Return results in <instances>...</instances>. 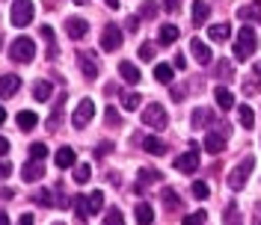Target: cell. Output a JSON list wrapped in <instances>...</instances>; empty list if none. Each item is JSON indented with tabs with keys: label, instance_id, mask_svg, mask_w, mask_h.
<instances>
[{
	"label": "cell",
	"instance_id": "cell-1",
	"mask_svg": "<svg viewBox=\"0 0 261 225\" xmlns=\"http://www.w3.org/2000/svg\"><path fill=\"white\" fill-rule=\"evenodd\" d=\"M258 50V36L252 27H241V33L234 36V60H249Z\"/></svg>",
	"mask_w": 261,
	"mask_h": 225
},
{
	"label": "cell",
	"instance_id": "cell-2",
	"mask_svg": "<svg viewBox=\"0 0 261 225\" xmlns=\"http://www.w3.org/2000/svg\"><path fill=\"white\" fill-rule=\"evenodd\" d=\"M9 57L15 63H30V60H36V42H33L30 36H18L15 42L9 45Z\"/></svg>",
	"mask_w": 261,
	"mask_h": 225
},
{
	"label": "cell",
	"instance_id": "cell-3",
	"mask_svg": "<svg viewBox=\"0 0 261 225\" xmlns=\"http://www.w3.org/2000/svg\"><path fill=\"white\" fill-rule=\"evenodd\" d=\"M9 21L15 27H27L33 21V0H15L12 3V12H9Z\"/></svg>",
	"mask_w": 261,
	"mask_h": 225
},
{
	"label": "cell",
	"instance_id": "cell-4",
	"mask_svg": "<svg viewBox=\"0 0 261 225\" xmlns=\"http://www.w3.org/2000/svg\"><path fill=\"white\" fill-rule=\"evenodd\" d=\"M166 110H163L161 104H148L146 110H143V125L146 128H154V130H163L166 128Z\"/></svg>",
	"mask_w": 261,
	"mask_h": 225
},
{
	"label": "cell",
	"instance_id": "cell-5",
	"mask_svg": "<svg viewBox=\"0 0 261 225\" xmlns=\"http://www.w3.org/2000/svg\"><path fill=\"white\" fill-rule=\"evenodd\" d=\"M252 166H255V163H252V157H246V160L241 163V166H234V169L228 172V187H231L234 193H238V190H244V187H246V175L252 172Z\"/></svg>",
	"mask_w": 261,
	"mask_h": 225
},
{
	"label": "cell",
	"instance_id": "cell-6",
	"mask_svg": "<svg viewBox=\"0 0 261 225\" xmlns=\"http://www.w3.org/2000/svg\"><path fill=\"white\" fill-rule=\"evenodd\" d=\"M92 112H95V104L89 101V98H83L81 104L74 107V116H71V125H74V130H83L89 122H92Z\"/></svg>",
	"mask_w": 261,
	"mask_h": 225
},
{
	"label": "cell",
	"instance_id": "cell-7",
	"mask_svg": "<svg viewBox=\"0 0 261 225\" xmlns=\"http://www.w3.org/2000/svg\"><path fill=\"white\" fill-rule=\"evenodd\" d=\"M77 65H81V74L86 80H95L98 77V60H95L92 50H81L77 53Z\"/></svg>",
	"mask_w": 261,
	"mask_h": 225
},
{
	"label": "cell",
	"instance_id": "cell-8",
	"mask_svg": "<svg viewBox=\"0 0 261 225\" xmlns=\"http://www.w3.org/2000/svg\"><path fill=\"white\" fill-rule=\"evenodd\" d=\"M101 48L104 50H119L122 48V30L116 24H107L104 33H101Z\"/></svg>",
	"mask_w": 261,
	"mask_h": 225
},
{
	"label": "cell",
	"instance_id": "cell-9",
	"mask_svg": "<svg viewBox=\"0 0 261 225\" xmlns=\"http://www.w3.org/2000/svg\"><path fill=\"white\" fill-rule=\"evenodd\" d=\"M175 169H178V172H184V175H193L196 169H199V154H196V151L178 154V157H175Z\"/></svg>",
	"mask_w": 261,
	"mask_h": 225
},
{
	"label": "cell",
	"instance_id": "cell-10",
	"mask_svg": "<svg viewBox=\"0 0 261 225\" xmlns=\"http://www.w3.org/2000/svg\"><path fill=\"white\" fill-rule=\"evenodd\" d=\"M223 148H226V133H223V130L205 133V151H208V154H220Z\"/></svg>",
	"mask_w": 261,
	"mask_h": 225
},
{
	"label": "cell",
	"instance_id": "cell-11",
	"mask_svg": "<svg viewBox=\"0 0 261 225\" xmlns=\"http://www.w3.org/2000/svg\"><path fill=\"white\" fill-rule=\"evenodd\" d=\"M190 50H193V57H196V63H199V65H211L214 63L211 48H208L202 39H193V42H190Z\"/></svg>",
	"mask_w": 261,
	"mask_h": 225
},
{
	"label": "cell",
	"instance_id": "cell-12",
	"mask_svg": "<svg viewBox=\"0 0 261 225\" xmlns=\"http://www.w3.org/2000/svg\"><path fill=\"white\" fill-rule=\"evenodd\" d=\"M65 33L77 42V39H83V36L89 33V24H86L83 18H68V21H65Z\"/></svg>",
	"mask_w": 261,
	"mask_h": 225
},
{
	"label": "cell",
	"instance_id": "cell-13",
	"mask_svg": "<svg viewBox=\"0 0 261 225\" xmlns=\"http://www.w3.org/2000/svg\"><path fill=\"white\" fill-rule=\"evenodd\" d=\"M21 175H24V181H30V184H36L39 178H45V166H42V160H36L33 157L24 169H21Z\"/></svg>",
	"mask_w": 261,
	"mask_h": 225
},
{
	"label": "cell",
	"instance_id": "cell-14",
	"mask_svg": "<svg viewBox=\"0 0 261 225\" xmlns=\"http://www.w3.org/2000/svg\"><path fill=\"white\" fill-rule=\"evenodd\" d=\"M214 98H217V107H220L223 112H228L231 107H234V95L228 92L226 86H217V89H214Z\"/></svg>",
	"mask_w": 261,
	"mask_h": 225
},
{
	"label": "cell",
	"instance_id": "cell-15",
	"mask_svg": "<svg viewBox=\"0 0 261 225\" xmlns=\"http://www.w3.org/2000/svg\"><path fill=\"white\" fill-rule=\"evenodd\" d=\"M163 208H166V213H175V210H181V195L172 190V187H166L163 190Z\"/></svg>",
	"mask_w": 261,
	"mask_h": 225
},
{
	"label": "cell",
	"instance_id": "cell-16",
	"mask_svg": "<svg viewBox=\"0 0 261 225\" xmlns=\"http://www.w3.org/2000/svg\"><path fill=\"white\" fill-rule=\"evenodd\" d=\"M208 18H211V6H208V3H202V0H193V24H196V27H202Z\"/></svg>",
	"mask_w": 261,
	"mask_h": 225
},
{
	"label": "cell",
	"instance_id": "cell-17",
	"mask_svg": "<svg viewBox=\"0 0 261 225\" xmlns=\"http://www.w3.org/2000/svg\"><path fill=\"white\" fill-rule=\"evenodd\" d=\"M74 163H77V157H74V148L63 145V148L57 151V166H60V169H71Z\"/></svg>",
	"mask_w": 261,
	"mask_h": 225
},
{
	"label": "cell",
	"instance_id": "cell-18",
	"mask_svg": "<svg viewBox=\"0 0 261 225\" xmlns=\"http://www.w3.org/2000/svg\"><path fill=\"white\" fill-rule=\"evenodd\" d=\"M89 213H92V208H89V195H86V199H83V195H74V216H77L81 222H86Z\"/></svg>",
	"mask_w": 261,
	"mask_h": 225
},
{
	"label": "cell",
	"instance_id": "cell-19",
	"mask_svg": "<svg viewBox=\"0 0 261 225\" xmlns=\"http://www.w3.org/2000/svg\"><path fill=\"white\" fill-rule=\"evenodd\" d=\"M18 86H21V80H18L15 74H3V86H0V95L3 98H12L18 92Z\"/></svg>",
	"mask_w": 261,
	"mask_h": 225
},
{
	"label": "cell",
	"instance_id": "cell-20",
	"mask_svg": "<svg viewBox=\"0 0 261 225\" xmlns=\"http://www.w3.org/2000/svg\"><path fill=\"white\" fill-rule=\"evenodd\" d=\"M119 74H122V80H128V83H140V68L130 63H119Z\"/></svg>",
	"mask_w": 261,
	"mask_h": 225
},
{
	"label": "cell",
	"instance_id": "cell-21",
	"mask_svg": "<svg viewBox=\"0 0 261 225\" xmlns=\"http://www.w3.org/2000/svg\"><path fill=\"white\" fill-rule=\"evenodd\" d=\"M244 89H246V95H252V92H261V65H255V68H252V77H246Z\"/></svg>",
	"mask_w": 261,
	"mask_h": 225
},
{
	"label": "cell",
	"instance_id": "cell-22",
	"mask_svg": "<svg viewBox=\"0 0 261 225\" xmlns=\"http://www.w3.org/2000/svg\"><path fill=\"white\" fill-rule=\"evenodd\" d=\"M208 36H211L214 42H226L228 36H231V27L228 24H211L208 27Z\"/></svg>",
	"mask_w": 261,
	"mask_h": 225
},
{
	"label": "cell",
	"instance_id": "cell-23",
	"mask_svg": "<svg viewBox=\"0 0 261 225\" xmlns=\"http://www.w3.org/2000/svg\"><path fill=\"white\" fill-rule=\"evenodd\" d=\"M143 148H146L148 154H166V143L158 139V136H146L143 139Z\"/></svg>",
	"mask_w": 261,
	"mask_h": 225
},
{
	"label": "cell",
	"instance_id": "cell-24",
	"mask_svg": "<svg viewBox=\"0 0 261 225\" xmlns=\"http://www.w3.org/2000/svg\"><path fill=\"white\" fill-rule=\"evenodd\" d=\"M50 92H54V89H50L48 80H36L33 83V98H36V101H48Z\"/></svg>",
	"mask_w": 261,
	"mask_h": 225
},
{
	"label": "cell",
	"instance_id": "cell-25",
	"mask_svg": "<svg viewBox=\"0 0 261 225\" xmlns=\"http://www.w3.org/2000/svg\"><path fill=\"white\" fill-rule=\"evenodd\" d=\"M178 36H181V33H178L175 24H163V27H161V45H172Z\"/></svg>",
	"mask_w": 261,
	"mask_h": 225
},
{
	"label": "cell",
	"instance_id": "cell-26",
	"mask_svg": "<svg viewBox=\"0 0 261 225\" xmlns=\"http://www.w3.org/2000/svg\"><path fill=\"white\" fill-rule=\"evenodd\" d=\"M15 122H18V128H21V130H33L39 119H36V112L24 110V112H18V119H15Z\"/></svg>",
	"mask_w": 261,
	"mask_h": 225
},
{
	"label": "cell",
	"instance_id": "cell-27",
	"mask_svg": "<svg viewBox=\"0 0 261 225\" xmlns=\"http://www.w3.org/2000/svg\"><path fill=\"white\" fill-rule=\"evenodd\" d=\"M154 181H161V172H154V169H140V181H137V190H143V187L154 184Z\"/></svg>",
	"mask_w": 261,
	"mask_h": 225
},
{
	"label": "cell",
	"instance_id": "cell-28",
	"mask_svg": "<svg viewBox=\"0 0 261 225\" xmlns=\"http://www.w3.org/2000/svg\"><path fill=\"white\" fill-rule=\"evenodd\" d=\"M154 80L158 83H172V65H166V63L154 65Z\"/></svg>",
	"mask_w": 261,
	"mask_h": 225
},
{
	"label": "cell",
	"instance_id": "cell-29",
	"mask_svg": "<svg viewBox=\"0 0 261 225\" xmlns=\"http://www.w3.org/2000/svg\"><path fill=\"white\" fill-rule=\"evenodd\" d=\"M151 219H154V208H151V205H146V202H140V205H137V222L148 225Z\"/></svg>",
	"mask_w": 261,
	"mask_h": 225
},
{
	"label": "cell",
	"instance_id": "cell-30",
	"mask_svg": "<svg viewBox=\"0 0 261 225\" xmlns=\"http://www.w3.org/2000/svg\"><path fill=\"white\" fill-rule=\"evenodd\" d=\"M238 18L241 21H249V18L252 21H261V6H241L238 9Z\"/></svg>",
	"mask_w": 261,
	"mask_h": 225
},
{
	"label": "cell",
	"instance_id": "cell-31",
	"mask_svg": "<svg viewBox=\"0 0 261 225\" xmlns=\"http://www.w3.org/2000/svg\"><path fill=\"white\" fill-rule=\"evenodd\" d=\"M140 101H143V98H140V92H122V107H125V110H137V107H140Z\"/></svg>",
	"mask_w": 261,
	"mask_h": 225
},
{
	"label": "cell",
	"instance_id": "cell-32",
	"mask_svg": "<svg viewBox=\"0 0 261 225\" xmlns=\"http://www.w3.org/2000/svg\"><path fill=\"white\" fill-rule=\"evenodd\" d=\"M238 116H241V125H244V128H252V125H255V112H252L249 104H246V107H238Z\"/></svg>",
	"mask_w": 261,
	"mask_h": 225
},
{
	"label": "cell",
	"instance_id": "cell-33",
	"mask_svg": "<svg viewBox=\"0 0 261 225\" xmlns=\"http://www.w3.org/2000/svg\"><path fill=\"white\" fill-rule=\"evenodd\" d=\"M202 125H211V112L205 110V107H199V110L193 112V128L199 130Z\"/></svg>",
	"mask_w": 261,
	"mask_h": 225
},
{
	"label": "cell",
	"instance_id": "cell-34",
	"mask_svg": "<svg viewBox=\"0 0 261 225\" xmlns=\"http://www.w3.org/2000/svg\"><path fill=\"white\" fill-rule=\"evenodd\" d=\"M158 12H161V6H158L154 0H146V3L140 6V18H154Z\"/></svg>",
	"mask_w": 261,
	"mask_h": 225
},
{
	"label": "cell",
	"instance_id": "cell-35",
	"mask_svg": "<svg viewBox=\"0 0 261 225\" xmlns=\"http://www.w3.org/2000/svg\"><path fill=\"white\" fill-rule=\"evenodd\" d=\"M89 178H92V169H89L86 163H81V166H74V181H77V184H86Z\"/></svg>",
	"mask_w": 261,
	"mask_h": 225
},
{
	"label": "cell",
	"instance_id": "cell-36",
	"mask_svg": "<svg viewBox=\"0 0 261 225\" xmlns=\"http://www.w3.org/2000/svg\"><path fill=\"white\" fill-rule=\"evenodd\" d=\"M104 122H107L110 128H119V125H122V116L116 112V107H107V110H104Z\"/></svg>",
	"mask_w": 261,
	"mask_h": 225
},
{
	"label": "cell",
	"instance_id": "cell-37",
	"mask_svg": "<svg viewBox=\"0 0 261 225\" xmlns=\"http://www.w3.org/2000/svg\"><path fill=\"white\" fill-rule=\"evenodd\" d=\"M30 157H36V160H45V157H48V145H45V143H33L30 145Z\"/></svg>",
	"mask_w": 261,
	"mask_h": 225
},
{
	"label": "cell",
	"instance_id": "cell-38",
	"mask_svg": "<svg viewBox=\"0 0 261 225\" xmlns=\"http://www.w3.org/2000/svg\"><path fill=\"white\" fill-rule=\"evenodd\" d=\"M89 208H92V213H101V208H104V195H101V190L89 193Z\"/></svg>",
	"mask_w": 261,
	"mask_h": 225
},
{
	"label": "cell",
	"instance_id": "cell-39",
	"mask_svg": "<svg viewBox=\"0 0 261 225\" xmlns=\"http://www.w3.org/2000/svg\"><path fill=\"white\" fill-rule=\"evenodd\" d=\"M33 202H39L42 208H50V205H57V202H50V190H36Z\"/></svg>",
	"mask_w": 261,
	"mask_h": 225
},
{
	"label": "cell",
	"instance_id": "cell-40",
	"mask_svg": "<svg viewBox=\"0 0 261 225\" xmlns=\"http://www.w3.org/2000/svg\"><path fill=\"white\" fill-rule=\"evenodd\" d=\"M193 195L196 199H208V195H211V187H208L205 181H196L193 184Z\"/></svg>",
	"mask_w": 261,
	"mask_h": 225
},
{
	"label": "cell",
	"instance_id": "cell-41",
	"mask_svg": "<svg viewBox=\"0 0 261 225\" xmlns=\"http://www.w3.org/2000/svg\"><path fill=\"white\" fill-rule=\"evenodd\" d=\"M140 60H146V63H151V60H154V45H151V42L140 45Z\"/></svg>",
	"mask_w": 261,
	"mask_h": 225
},
{
	"label": "cell",
	"instance_id": "cell-42",
	"mask_svg": "<svg viewBox=\"0 0 261 225\" xmlns=\"http://www.w3.org/2000/svg\"><path fill=\"white\" fill-rule=\"evenodd\" d=\"M205 219H208L205 210H196V213H187V216H184V222H205Z\"/></svg>",
	"mask_w": 261,
	"mask_h": 225
},
{
	"label": "cell",
	"instance_id": "cell-43",
	"mask_svg": "<svg viewBox=\"0 0 261 225\" xmlns=\"http://www.w3.org/2000/svg\"><path fill=\"white\" fill-rule=\"evenodd\" d=\"M39 33H42V39H45L48 45H54V30H50L48 24H45V27H42V30H39Z\"/></svg>",
	"mask_w": 261,
	"mask_h": 225
},
{
	"label": "cell",
	"instance_id": "cell-44",
	"mask_svg": "<svg viewBox=\"0 0 261 225\" xmlns=\"http://www.w3.org/2000/svg\"><path fill=\"white\" fill-rule=\"evenodd\" d=\"M110 151H113V143H101L95 154H98V157H104V154H110Z\"/></svg>",
	"mask_w": 261,
	"mask_h": 225
},
{
	"label": "cell",
	"instance_id": "cell-45",
	"mask_svg": "<svg viewBox=\"0 0 261 225\" xmlns=\"http://www.w3.org/2000/svg\"><path fill=\"white\" fill-rule=\"evenodd\" d=\"M217 74H220V77H231V65L220 63V65H217Z\"/></svg>",
	"mask_w": 261,
	"mask_h": 225
},
{
	"label": "cell",
	"instance_id": "cell-46",
	"mask_svg": "<svg viewBox=\"0 0 261 225\" xmlns=\"http://www.w3.org/2000/svg\"><path fill=\"white\" fill-rule=\"evenodd\" d=\"M163 6H166V12H178L181 0H163Z\"/></svg>",
	"mask_w": 261,
	"mask_h": 225
},
{
	"label": "cell",
	"instance_id": "cell-47",
	"mask_svg": "<svg viewBox=\"0 0 261 225\" xmlns=\"http://www.w3.org/2000/svg\"><path fill=\"white\" fill-rule=\"evenodd\" d=\"M104 219H107V222H122V213H119V210H107Z\"/></svg>",
	"mask_w": 261,
	"mask_h": 225
},
{
	"label": "cell",
	"instance_id": "cell-48",
	"mask_svg": "<svg viewBox=\"0 0 261 225\" xmlns=\"http://www.w3.org/2000/svg\"><path fill=\"white\" fill-rule=\"evenodd\" d=\"M172 65H175V68H178V71H184V68H187V60H184V57H172Z\"/></svg>",
	"mask_w": 261,
	"mask_h": 225
},
{
	"label": "cell",
	"instance_id": "cell-49",
	"mask_svg": "<svg viewBox=\"0 0 261 225\" xmlns=\"http://www.w3.org/2000/svg\"><path fill=\"white\" fill-rule=\"evenodd\" d=\"M125 27H128L130 33L137 30V27H140V18H134V15H128V21H125Z\"/></svg>",
	"mask_w": 261,
	"mask_h": 225
},
{
	"label": "cell",
	"instance_id": "cell-50",
	"mask_svg": "<svg viewBox=\"0 0 261 225\" xmlns=\"http://www.w3.org/2000/svg\"><path fill=\"white\" fill-rule=\"evenodd\" d=\"M12 175V166H9V160H3V178Z\"/></svg>",
	"mask_w": 261,
	"mask_h": 225
},
{
	"label": "cell",
	"instance_id": "cell-51",
	"mask_svg": "<svg viewBox=\"0 0 261 225\" xmlns=\"http://www.w3.org/2000/svg\"><path fill=\"white\" fill-rule=\"evenodd\" d=\"M104 3H107V6H113V9L119 6V0H104Z\"/></svg>",
	"mask_w": 261,
	"mask_h": 225
},
{
	"label": "cell",
	"instance_id": "cell-52",
	"mask_svg": "<svg viewBox=\"0 0 261 225\" xmlns=\"http://www.w3.org/2000/svg\"><path fill=\"white\" fill-rule=\"evenodd\" d=\"M255 219H258V222H261V205H258V210H255Z\"/></svg>",
	"mask_w": 261,
	"mask_h": 225
},
{
	"label": "cell",
	"instance_id": "cell-53",
	"mask_svg": "<svg viewBox=\"0 0 261 225\" xmlns=\"http://www.w3.org/2000/svg\"><path fill=\"white\" fill-rule=\"evenodd\" d=\"M74 3H77V6H83V3H86V0H74Z\"/></svg>",
	"mask_w": 261,
	"mask_h": 225
}]
</instances>
